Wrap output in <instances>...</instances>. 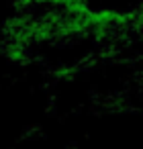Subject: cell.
Returning <instances> with one entry per match:
<instances>
[{
	"label": "cell",
	"mask_w": 143,
	"mask_h": 149,
	"mask_svg": "<svg viewBox=\"0 0 143 149\" xmlns=\"http://www.w3.org/2000/svg\"><path fill=\"white\" fill-rule=\"evenodd\" d=\"M41 137H43V127L37 125V123H31L23 129L19 141H33V139H41Z\"/></svg>",
	"instance_id": "obj_1"
}]
</instances>
